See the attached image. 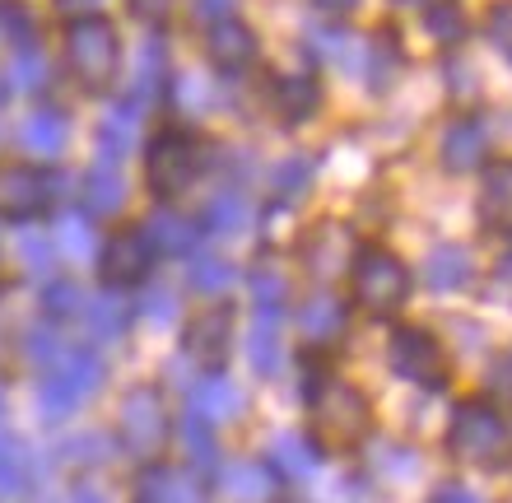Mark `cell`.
<instances>
[{
    "label": "cell",
    "instance_id": "f35d334b",
    "mask_svg": "<svg viewBox=\"0 0 512 503\" xmlns=\"http://www.w3.org/2000/svg\"><path fill=\"white\" fill-rule=\"evenodd\" d=\"M66 350H70V340L61 336V327H52V322H33V327L24 331V359L28 364L52 368Z\"/></svg>",
    "mask_w": 512,
    "mask_h": 503
},
{
    "label": "cell",
    "instance_id": "277c9868",
    "mask_svg": "<svg viewBox=\"0 0 512 503\" xmlns=\"http://www.w3.org/2000/svg\"><path fill=\"white\" fill-rule=\"evenodd\" d=\"M108 368H103V354L94 345H70L52 368H42L38 382V415L42 424H61L70 420L75 410L89 401V396L103 387Z\"/></svg>",
    "mask_w": 512,
    "mask_h": 503
},
{
    "label": "cell",
    "instance_id": "d6a6232c",
    "mask_svg": "<svg viewBox=\"0 0 512 503\" xmlns=\"http://www.w3.org/2000/svg\"><path fill=\"white\" fill-rule=\"evenodd\" d=\"M52 243H56V257L66 261H89L98 257L94 252V219L84 215V210H70L52 224Z\"/></svg>",
    "mask_w": 512,
    "mask_h": 503
},
{
    "label": "cell",
    "instance_id": "8fae6325",
    "mask_svg": "<svg viewBox=\"0 0 512 503\" xmlns=\"http://www.w3.org/2000/svg\"><path fill=\"white\" fill-rule=\"evenodd\" d=\"M233 345H238V313L229 303H210L187 322L182 331V354L191 364H201V373H219L229 364Z\"/></svg>",
    "mask_w": 512,
    "mask_h": 503
},
{
    "label": "cell",
    "instance_id": "8d00e7d4",
    "mask_svg": "<svg viewBox=\"0 0 512 503\" xmlns=\"http://www.w3.org/2000/svg\"><path fill=\"white\" fill-rule=\"evenodd\" d=\"M84 294L75 280H47V289H42V322H52V327H66V322H75L80 317V308H84Z\"/></svg>",
    "mask_w": 512,
    "mask_h": 503
},
{
    "label": "cell",
    "instance_id": "7c38bea8",
    "mask_svg": "<svg viewBox=\"0 0 512 503\" xmlns=\"http://www.w3.org/2000/svg\"><path fill=\"white\" fill-rule=\"evenodd\" d=\"M14 145L24 150L28 164H42V168L56 164V159L66 154V145H70V117L61 108H52V103H38V108L19 122Z\"/></svg>",
    "mask_w": 512,
    "mask_h": 503
},
{
    "label": "cell",
    "instance_id": "d590c367",
    "mask_svg": "<svg viewBox=\"0 0 512 503\" xmlns=\"http://www.w3.org/2000/svg\"><path fill=\"white\" fill-rule=\"evenodd\" d=\"M191 289L196 294H205V299H219V294H229L233 285H238V266H233L229 257H191Z\"/></svg>",
    "mask_w": 512,
    "mask_h": 503
},
{
    "label": "cell",
    "instance_id": "1f68e13d",
    "mask_svg": "<svg viewBox=\"0 0 512 503\" xmlns=\"http://www.w3.org/2000/svg\"><path fill=\"white\" fill-rule=\"evenodd\" d=\"M243 354L252 373L261 378H275V368L284 359V345H280V317H252V327L243 336Z\"/></svg>",
    "mask_w": 512,
    "mask_h": 503
},
{
    "label": "cell",
    "instance_id": "603a6c76",
    "mask_svg": "<svg viewBox=\"0 0 512 503\" xmlns=\"http://www.w3.org/2000/svg\"><path fill=\"white\" fill-rule=\"evenodd\" d=\"M140 103H131V98H117L108 112H103V122H98V159L103 164H117L122 168V159L131 154L135 136H140Z\"/></svg>",
    "mask_w": 512,
    "mask_h": 503
},
{
    "label": "cell",
    "instance_id": "cb8c5ba5",
    "mask_svg": "<svg viewBox=\"0 0 512 503\" xmlns=\"http://www.w3.org/2000/svg\"><path fill=\"white\" fill-rule=\"evenodd\" d=\"M485 159H489V131H485V122L461 117V122L447 126V136H443V168H447V173H475Z\"/></svg>",
    "mask_w": 512,
    "mask_h": 503
},
{
    "label": "cell",
    "instance_id": "4dcf8cb0",
    "mask_svg": "<svg viewBox=\"0 0 512 503\" xmlns=\"http://www.w3.org/2000/svg\"><path fill=\"white\" fill-rule=\"evenodd\" d=\"M177 434H182V448H187V471H196V476L210 485L219 471V429L196 420V415H187Z\"/></svg>",
    "mask_w": 512,
    "mask_h": 503
},
{
    "label": "cell",
    "instance_id": "e575fe53",
    "mask_svg": "<svg viewBox=\"0 0 512 503\" xmlns=\"http://www.w3.org/2000/svg\"><path fill=\"white\" fill-rule=\"evenodd\" d=\"M312 173H317V159H312V154H294V159L275 164V173H270V191H275V201L280 205L303 201L308 187H312Z\"/></svg>",
    "mask_w": 512,
    "mask_h": 503
},
{
    "label": "cell",
    "instance_id": "f5cc1de1",
    "mask_svg": "<svg viewBox=\"0 0 512 503\" xmlns=\"http://www.w3.org/2000/svg\"><path fill=\"white\" fill-rule=\"evenodd\" d=\"M5 401H10V396H5V382H0V420H5Z\"/></svg>",
    "mask_w": 512,
    "mask_h": 503
},
{
    "label": "cell",
    "instance_id": "44dd1931",
    "mask_svg": "<svg viewBox=\"0 0 512 503\" xmlns=\"http://www.w3.org/2000/svg\"><path fill=\"white\" fill-rule=\"evenodd\" d=\"M126 205V177L117 164H103L94 159L89 173L80 177V210L89 219H112Z\"/></svg>",
    "mask_w": 512,
    "mask_h": 503
},
{
    "label": "cell",
    "instance_id": "3957f363",
    "mask_svg": "<svg viewBox=\"0 0 512 503\" xmlns=\"http://www.w3.org/2000/svg\"><path fill=\"white\" fill-rule=\"evenodd\" d=\"M173 438V415H168V396L159 382H135L117 406V443L131 462L159 466Z\"/></svg>",
    "mask_w": 512,
    "mask_h": 503
},
{
    "label": "cell",
    "instance_id": "d6986e66",
    "mask_svg": "<svg viewBox=\"0 0 512 503\" xmlns=\"http://www.w3.org/2000/svg\"><path fill=\"white\" fill-rule=\"evenodd\" d=\"M475 215H480L485 233L512 238V159H499V164L485 168V182H480Z\"/></svg>",
    "mask_w": 512,
    "mask_h": 503
},
{
    "label": "cell",
    "instance_id": "9c48e42d",
    "mask_svg": "<svg viewBox=\"0 0 512 503\" xmlns=\"http://www.w3.org/2000/svg\"><path fill=\"white\" fill-rule=\"evenodd\" d=\"M154 247H149L145 229L140 224H126V229L108 233V243L98 247V280L112 294H131L154 275Z\"/></svg>",
    "mask_w": 512,
    "mask_h": 503
},
{
    "label": "cell",
    "instance_id": "7402d4cb",
    "mask_svg": "<svg viewBox=\"0 0 512 503\" xmlns=\"http://www.w3.org/2000/svg\"><path fill=\"white\" fill-rule=\"evenodd\" d=\"M261 462L280 476V485L284 480H308V476H317V466H322V448H317L308 434H275L266 443V457H261Z\"/></svg>",
    "mask_w": 512,
    "mask_h": 503
},
{
    "label": "cell",
    "instance_id": "f1b7e54d",
    "mask_svg": "<svg viewBox=\"0 0 512 503\" xmlns=\"http://www.w3.org/2000/svg\"><path fill=\"white\" fill-rule=\"evenodd\" d=\"M33 485H38V462H33L28 443H19V438L10 434L0 443V499L24 503L28 494H33Z\"/></svg>",
    "mask_w": 512,
    "mask_h": 503
},
{
    "label": "cell",
    "instance_id": "5b68a950",
    "mask_svg": "<svg viewBox=\"0 0 512 503\" xmlns=\"http://www.w3.org/2000/svg\"><path fill=\"white\" fill-rule=\"evenodd\" d=\"M66 66L84 94H108L122 80V28L108 14L66 24Z\"/></svg>",
    "mask_w": 512,
    "mask_h": 503
},
{
    "label": "cell",
    "instance_id": "d4e9b609",
    "mask_svg": "<svg viewBox=\"0 0 512 503\" xmlns=\"http://www.w3.org/2000/svg\"><path fill=\"white\" fill-rule=\"evenodd\" d=\"M252 224V205L243 191H215L196 215V233L201 238H238Z\"/></svg>",
    "mask_w": 512,
    "mask_h": 503
},
{
    "label": "cell",
    "instance_id": "4316f807",
    "mask_svg": "<svg viewBox=\"0 0 512 503\" xmlns=\"http://www.w3.org/2000/svg\"><path fill=\"white\" fill-rule=\"evenodd\" d=\"M424 280H429V289H438V294L471 289L475 285V261H471V252H466L461 243H438L429 252V261H424Z\"/></svg>",
    "mask_w": 512,
    "mask_h": 503
},
{
    "label": "cell",
    "instance_id": "4fadbf2b",
    "mask_svg": "<svg viewBox=\"0 0 512 503\" xmlns=\"http://www.w3.org/2000/svg\"><path fill=\"white\" fill-rule=\"evenodd\" d=\"M256 56H261V42L256 33L229 14V19H219V24L205 28V61L219 70V75H243L247 66H256Z\"/></svg>",
    "mask_w": 512,
    "mask_h": 503
},
{
    "label": "cell",
    "instance_id": "ba28073f",
    "mask_svg": "<svg viewBox=\"0 0 512 503\" xmlns=\"http://www.w3.org/2000/svg\"><path fill=\"white\" fill-rule=\"evenodd\" d=\"M56 201V177L52 168L10 159L0 164V224H33L52 210Z\"/></svg>",
    "mask_w": 512,
    "mask_h": 503
},
{
    "label": "cell",
    "instance_id": "db71d44e",
    "mask_svg": "<svg viewBox=\"0 0 512 503\" xmlns=\"http://www.w3.org/2000/svg\"><path fill=\"white\" fill-rule=\"evenodd\" d=\"M5 438H10V429H5V420H0V443H5Z\"/></svg>",
    "mask_w": 512,
    "mask_h": 503
},
{
    "label": "cell",
    "instance_id": "60d3db41",
    "mask_svg": "<svg viewBox=\"0 0 512 503\" xmlns=\"http://www.w3.org/2000/svg\"><path fill=\"white\" fill-rule=\"evenodd\" d=\"M424 28H429L438 42H461L466 14H461L457 0H429V5H424Z\"/></svg>",
    "mask_w": 512,
    "mask_h": 503
},
{
    "label": "cell",
    "instance_id": "30bf717a",
    "mask_svg": "<svg viewBox=\"0 0 512 503\" xmlns=\"http://www.w3.org/2000/svg\"><path fill=\"white\" fill-rule=\"evenodd\" d=\"M387 364L396 378L415 382V387H429L438 392L447 382V354L438 345V336L424 327H396L387 340Z\"/></svg>",
    "mask_w": 512,
    "mask_h": 503
},
{
    "label": "cell",
    "instance_id": "6da1fadb",
    "mask_svg": "<svg viewBox=\"0 0 512 503\" xmlns=\"http://www.w3.org/2000/svg\"><path fill=\"white\" fill-rule=\"evenodd\" d=\"M303 406H308V438L322 452H345L359 448L373 429V406L368 396L345 378H308V392H303Z\"/></svg>",
    "mask_w": 512,
    "mask_h": 503
},
{
    "label": "cell",
    "instance_id": "816d5d0a",
    "mask_svg": "<svg viewBox=\"0 0 512 503\" xmlns=\"http://www.w3.org/2000/svg\"><path fill=\"white\" fill-rule=\"evenodd\" d=\"M66 503H108V499H103V494H98V490H75Z\"/></svg>",
    "mask_w": 512,
    "mask_h": 503
},
{
    "label": "cell",
    "instance_id": "c3c4849f",
    "mask_svg": "<svg viewBox=\"0 0 512 503\" xmlns=\"http://www.w3.org/2000/svg\"><path fill=\"white\" fill-rule=\"evenodd\" d=\"M433 503H485V499H480L471 485H457V480H447V485H438Z\"/></svg>",
    "mask_w": 512,
    "mask_h": 503
},
{
    "label": "cell",
    "instance_id": "9a60e30c",
    "mask_svg": "<svg viewBox=\"0 0 512 503\" xmlns=\"http://www.w3.org/2000/svg\"><path fill=\"white\" fill-rule=\"evenodd\" d=\"M210 485H205L196 471L187 466H145L140 480H135V503H205L210 499Z\"/></svg>",
    "mask_w": 512,
    "mask_h": 503
},
{
    "label": "cell",
    "instance_id": "ac0fdd59",
    "mask_svg": "<svg viewBox=\"0 0 512 503\" xmlns=\"http://www.w3.org/2000/svg\"><path fill=\"white\" fill-rule=\"evenodd\" d=\"M168 84H173V75H168V47H163L159 33H149L145 42H140V52H135V75H131V103H140V108H149V103H163L168 98Z\"/></svg>",
    "mask_w": 512,
    "mask_h": 503
},
{
    "label": "cell",
    "instance_id": "2e32d148",
    "mask_svg": "<svg viewBox=\"0 0 512 503\" xmlns=\"http://www.w3.org/2000/svg\"><path fill=\"white\" fill-rule=\"evenodd\" d=\"M80 331H84V345H112V340H122L126 327L135 322V308L126 294H112V289H103V294H89L80 308Z\"/></svg>",
    "mask_w": 512,
    "mask_h": 503
},
{
    "label": "cell",
    "instance_id": "83f0119b",
    "mask_svg": "<svg viewBox=\"0 0 512 503\" xmlns=\"http://www.w3.org/2000/svg\"><path fill=\"white\" fill-rule=\"evenodd\" d=\"M345 322H350V308L336 299V294H312L303 308H298V336L312 340V345H331V340H340V331H345Z\"/></svg>",
    "mask_w": 512,
    "mask_h": 503
},
{
    "label": "cell",
    "instance_id": "7a4b0ae2",
    "mask_svg": "<svg viewBox=\"0 0 512 503\" xmlns=\"http://www.w3.org/2000/svg\"><path fill=\"white\" fill-rule=\"evenodd\" d=\"M210 168L205 145L187 126H159L145 145V187L159 205H173L177 196H187L201 173Z\"/></svg>",
    "mask_w": 512,
    "mask_h": 503
},
{
    "label": "cell",
    "instance_id": "52a82bcc",
    "mask_svg": "<svg viewBox=\"0 0 512 503\" xmlns=\"http://www.w3.org/2000/svg\"><path fill=\"white\" fill-rule=\"evenodd\" d=\"M345 275H350L354 303L373 317L396 313V308L410 299V271H405V261L396 257V252H387V247H378V243L359 247Z\"/></svg>",
    "mask_w": 512,
    "mask_h": 503
},
{
    "label": "cell",
    "instance_id": "7bdbcfd3",
    "mask_svg": "<svg viewBox=\"0 0 512 503\" xmlns=\"http://www.w3.org/2000/svg\"><path fill=\"white\" fill-rule=\"evenodd\" d=\"M485 33H489V42H494L503 56H512V0H494V5H489Z\"/></svg>",
    "mask_w": 512,
    "mask_h": 503
},
{
    "label": "cell",
    "instance_id": "ffe728a7",
    "mask_svg": "<svg viewBox=\"0 0 512 503\" xmlns=\"http://www.w3.org/2000/svg\"><path fill=\"white\" fill-rule=\"evenodd\" d=\"M243 410V392L233 387L224 373H201L196 378V387L187 392V415H196V420H205V424H229L233 415Z\"/></svg>",
    "mask_w": 512,
    "mask_h": 503
},
{
    "label": "cell",
    "instance_id": "ee69618b",
    "mask_svg": "<svg viewBox=\"0 0 512 503\" xmlns=\"http://www.w3.org/2000/svg\"><path fill=\"white\" fill-rule=\"evenodd\" d=\"M52 5L66 24H75V19H98V14L108 10V0H52Z\"/></svg>",
    "mask_w": 512,
    "mask_h": 503
},
{
    "label": "cell",
    "instance_id": "681fc988",
    "mask_svg": "<svg viewBox=\"0 0 512 503\" xmlns=\"http://www.w3.org/2000/svg\"><path fill=\"white\" fill-rule=\"evenodd\" d=\"M312 5H317V10H322L326 19H345V14H350L354 5H359V0H312Z\"/></svg>",
    "mask_w": 512,
    "mask_h": 503
},
{
    "label": "cell",
    "instance_id": "11a10c76",
    "mask_svg": "<svg viewBox=\"0 0 512 503\" xmlns=\"http://www.w3.org/2000/svg\"><path fill=\"white\" fill-rule=\"evenodd\" d=\"M0 247H5V238H0Z\"/></svg>",
    "mask_w": 512,
    "mask_h": 503
},
{
    "label": "cell",
    "instance_id": "7dc6e473",
    "mask_svg": "<svg viewBox=\"0 0 512 503\" xmlns=\"http://www.w3.org/2000/svg\"><path fill=\"white\" fill-rule=\"evenodd\" d=\"M233 10H238L233 0H196V19H201L205 28H210V24H219V19H229Z\"/></svg>",
    "mask_w": 512,
    "mask_h": 503
},
{
    "label": "cell",
    "instance_id": "b9f144b4",
    "mask_svg": "<svg viewBox=\"0 0 512 503\" xmlns=\"http://www.w3.org/2000/svg\"><path fill=\"white\" fill-rule=\"evenodd\" d=\"M56 457L66 466H98L103 457H108V443L98 434H80V438H66L61 448H56Z\"/></svg>",
    "mask_w": 512,
    "mask_h": 503
},
{
    "label": "cell",
    "instance_id": "e0dca14e",
    "mask_svg": "<svg viewBox=\"0 0 512 503\" xmlns=\"http://www.w3.org/2000/svg\"><path fill=\"white\" fill-rule=\"evenodd\" d=\"M215 480L229 494V503H280V476L261 457H238V462L219 466Z\"/></svg>",
    "mask_w": 512,
    "mask_h": 503
},
{
    "label": "cell",
    "instance_id": "5bb4252c",
    "mask_svg": "<svg viewBox=\"0 0 512 503\" xmlns=\"http://www.w3.org/2000/svg\"><path fill=\"white\" fill-rule=\"evenodd\" d=\"M266 98H270V112L284 126H298L308 122L317 112V103H322V80L312 70H284V75H270Z\"/></svg>",
    "mask_w": 512,
    "mask_h": 503
},
{
    "label": "cell",
    "instance_id": "f6af8a7d",
    "mask_svg": "<svg viewBox=\"0 0 512 503\" xmlns=\"http://www.w3.org/2000/svg\"><path fill=\"white\" fill-rule=\"evenodd\" d=\"M126 10H131L140 24L159 28L163 19H168V10H173V0H126Z\"/></svg>",
    "mask_w": 512,
    "mask_h": 503
},
{
    "label": "cell",
    "instance_id": "836d02e7",
    "mask_svg": "<svg viewBox=\"0 0 512 503\" xmlns=\"http://www.w3.org/2000/svg\"><path fill=\"white\" fill-rule=\"evenodd\" d=\"M14 257L24 266L28 275H38V280H56V243H52V229H24L14 238Z\"/></svg>",
    "mask_w": 512,
    "mask_h": 503
},
{
    "label": "cell",
    "instance_id": "f546056e",
    "mask_svg": "<svg viewBox=\"0 0 512 503\" xmlns=\"http://www.w3.org/2000/svg\"><path fill=\"white\" fill-rule=\"evenodd\" d=\"M5 89L10 94H42L47 80H52V66H47V52L38 42H14L10 47V70H5Z\"/></svg>",
    "mask_w": 512,
    "mask_h": 503
},
{
    "label": "cell",
    "instance_id": "484cf974",
    "mask_svg": "<svg viewBox=\"0 0 512 503\" xmlns=\"http://www.w3.org/2000/svg\"><path fill=\"white\" fill-rule=\"evenodd\" d=\"M140 229H145L149 247H154V257H187V252H196V243H201L196 219H182L177 210H168V205H159V210H154Z\"/></svg>",
    "mask_w": 512,
    "mask_h": 503
},
{
    "label": "cell",
    "instance_id": "f907efd6",
    "mask_svg": "<svg viewBox=\"0 0 512 503\" xmlns=\"http://www.w3.org/2000/svg\"><path fill=\"white\" fill-rule=\"evenodd\" d=\"M494 285H499L503 294H512V257H503L499 266H494Z\"/></svg>",
    "mask_w": 512,
    "mask_h": 503
},
{
    "label": "cell",
    "instance_id": "ab89813d",
    "mask_svg": "<svg viewBox=\"0 0 512 503\" xmlns=\"http://www.w3.org/2000/svg\"><path fill=\"white\" fill-rule=\"evenodd\" d=\"M364 56H368L364 75L373 80V89H387V80L396 75V66H401V42H396V33H378L373 47H364Z\"/></svg>",
    "mask_w": 512,
    "mask_h": 503
},
{
    "label": "cell",
    "instance_id": "8992f818",
    "mask_svg": "<svg viewBox=\"0 0 512 503\" xmlns=\"http://www.w3.org/2000/svg\"><path fill=\"white\" fill-rule=\"evenodd\" d=\"M508 420L499 415V406L489 401H461L447 420V452L457 457L461 466H480V471H494V466L508 462Z\"/></svg>",
    "mask_w": 512,
    "mask_h": 503
},
{
    "label": "cell",
    "instance_id": "74e56055",
    "mask_svg": "<svg viewBox=\"0 0 512 503\" xmlns=\"http://www.w3.org/2000/svg\"><path fill=\"white\" fill-rule=\"evenodd\" d=\"M247 299H252V317H284V303H289V285H284L280 271H252L247 275Z\"/></svg>",
    "mask_w": 512,
    "mask_h": 503
},
{
    "label": "cell",
    "instance_id": "bcb514c9",
    "mask_svg": "<svg viewBox=\"0 0 512 503\" xmlns=\"http://www.w3.org/2000/svg\"><path fill=\"white\" fill-rule=\"evenodd\" d=\"M145 317H149V322H163V327H168V322L177 317V299L168 294V289H154V294L145 299Z\"/></svg>",
    "mask_w": 512,
    "mask_h": 503
}]
</instances>
